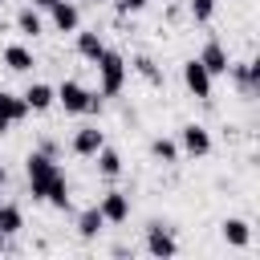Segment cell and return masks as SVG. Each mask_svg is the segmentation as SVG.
<instances>
[{
    "mask_svg": "<svg viewBox=\"0 0 260 260\" xmlns=\"http://www.w3.org/2000/svg\"><path fill=\"white\" fill-rule=\"evenodd\" d=\"M24 175H28L32 199H45V203H53L57 211H69V183H65V171L57 167L53 154L32 150V154L24 158Z\"/></svg>",
    "mask_w": 260,
    "mask_h": 260,
    "instance_id": "obj_1",
    "label": "cell"
},
{
    "mask_svg": "<svg viewBox=\"0 0 260 260\" xmlns=\"http://www.w3.org/2000/svg\"><path fill=\"white\" fill-rule=\"evenodd\" d=\"M93 65H98V93H102V98L122 93V85H126V61H122V53L106 49Z\"/></svg>",
    "mask_w": 260,
    "mask_h": 260,
    "instance_id": "obj_2",
    "label": "cell"
},
{
    "mask_svg": "<svg viewBox=\"0 0 260 260\" xmlns=\"http://www.w3.org/2000/svg\"><path fill=\"white\" fill-rule=\"evenodd\" d=\"M57 102H61L65 114H98L102 110V98L89 93L81 81H61L57 85Z\"/></svg>",
    "mask_w": 260,
    "mask_h": 260,
    "instance_id": "obj_3",
    "label": "cell"
},
{
    "mask_svg": "<svg viewBox=\"0 0 260 260\" xmlns=\"http://www.w3.org/2000/svg\"><path fill=\"white\" fill-rule=\"evenodd\" d=\"M146 252H150V256H158V260L179 252V240L171 236V228H167V223H158V219H150V223H146Z\"/></svg>",
    "mask_w": 260,
    "mask_h": 260,
    "instance_id": "obj_4",
    "label": "cell"
},
{
    "mask_svg": "<svg viewBox=\"0 0 260 260\" xmlns=\"http://www.w3.org/2000/svg\"><path fill=\"white\" fill-rule=\"evenodd\" d=\"M211 81H215V77L203 69V61H199V57L183 61V85H187L195 98H203V102H207V98H211Z\"/></svg>",
    "mask_w": 260,
    "mask_h": 260,
    "instance_id": "obj_5",
    "label": "cell"
},
{
    "mask_svg": "<svg viewBox=\"0 0 260 260\" xmlns=\"http://www.w3.org/2000/svg\"><path fill=\"white\" fill-rule=\"evenodd\" d=\"M179 146H183L191 158H203V154H211V134H207V126H199V122H187V126L179 130Z\"/></svg>",
    "mask_w": 260,
    "mask_h": 260,
    "instance_id": "obj_6",
    "label": "cell"
},
{
    "mask_svg": "<svg viewBox=\"0 0 260 260\" xmlns=\"http://www.w3.org/2000/svg\"><path fill=\"white\" fill-rule=\"evenodd\" d=\"M223 77H232L236 89L248 98V93H256V85H260V65H256V61H228V73H223Z\"/></svg>",
    "mask_w": 260,
    "mask_h": 260,
    "instance_id": "obj_7",
    "label": "cell"
},
{
    "mask_svg": "<svg viewBox=\"0 0 260 260\" xmlns=\"http://www.w3.org/2000/svg\"><path fill=\"white\" fill-rule=\"evenodd\" d=\"M24 118H28V106H24V98H20V93H8V89H0V134H8V126L24 122Z\"/></svg>",
    "mask_w": 260,
    "mask_h": 260,
    "instance_id": "obj_8",
    "label": "cell"
},
{
    "mask_svg": "<svg viewBox=\"0 0 260 260\" xmlns=\"http://www.w3.org/2000/svg\"><path fill=\"white\" fill-rule=\"evenodd\" d=\"M98 211H102L106 223H126V219H130V199H126L122 191H106L102 203H98Z\"/></svg>",
    "mask_w": 260,
    "mask_h": 260,
    "instance_id": "obj_9",
    "label": "cell"
},
{
    "mask_svg": "<svg viewBox=\"0 0 260 260\" xmlns=\"http://www.w3.org/2000/svg\"><path fill=\"white\" fill-rule=\"evenodd\" d=\"M69 146H73V154H81V158H93V154L106 146V134H102L98 126H81V130L73 134V142H69Z\"/></svg>",
    "mask_w": 260,
    "mask_h": 260,
    "instance_id": "obj_10",
    "label": "cell"
},
{
    "mask_svg": "<svg viewBox=\"0 0 260 260\" xmlns=\"http://www.w3.org/2000/svg\"><path fill=\"white\" fill-rule=\"evenodd\" d=\"M199 61H203V69H207L211 77H223V73H228V49H223V45H219L215 37H211V41L203 45Z\"/></svg>",
    "mask_w": 260,
    "mask_h": 260,
    "instance_id": "obj_11",
    "label": "cell"
},
{
    "mask_svg": "<svg viewBox=\"0 0 260 260\" xmlns=\"http://www.w3.org/2000/svg\"><path fill=\"white\" fill-rule=\"evenodd\" d=\"M219 236H223L232 248H248V244H252V223L232 215V219H223V223H219Z\"/></svg>",
    "mask_w": 260,
    "mask_h": 260,
    "instance_id": "obj_12",
    "label": "cell"
},
{
    "mask_svg": "<svg viewBox=\"0 0 260 260\" xmlns=\"http://www.w3.org/2000/svg\"><path fill=\"white\" fill-rule=\"evenodd\" d=\"M49 12H53V28H57V32H77L81 16H77V4H73V0H57Z\"/></svg>",
    "mask_w": 260,
    "mask_h": 260,
    "instance_id": "obj_13",
    "label": "cell"
},
{
    "mask_svg": "<svg viewBox=\"0 0 260 260\" xmlns=\"http://www.w3.org/2000/svg\"><path fill=\"white\" fill-rule=\"evenodd\" d=\"M20 98H24V106H28V110H37V114H41V110H49V106L57 102V89H53V85H45V81H32Z\"/></svg>",
    "mask_w": 260,
    "mask_h": 260,
    "instance_id": "obj_14",
    "label": "cell"
},
{
    "mask_svg": "<svg viewBox=\"0 0 260 260\" xmlns=\"http://www.w3.org/2000/svg\"><path fill=\"white\" fill-rule=\"evenodd\" d=\"M4 65H8L12 73H28L37 61H32V53H28L24 45H8V49H4Z\"/></svg>",
    "mask_w": 260,
    "mask_h": 260,
    "instance_id": "obj_15",
    "label": "cell"
},
{
    "mask_svg": "<svg viewBox=\"0 0 260 260\" xmlns=\"http://www.w3.org/2000/svg\"><path fill=\"white\" fill-rule=\"evenodd\" d=\"M93 158H98V175H106V179H118L122 175V154L114 146H102Z\"/></svg>",
    "mask_w": 260,
    "mask_h": 260,
    "instance_id": "obj_16",
    "label": "cell"
},
{
    "mask_svg": "<svg viewBox=\"0 0 260 260\" xmlns=\"http://www.w3.org/2000/svg\"><path fill=\"white\" fill-rule=\"evenodd\" d=\"M102 223H106L102 211H98V207H85V211L77 215V236H81V240H93V236L102 232Z\"/></svg>",
    "mask_w": 260,
    "mask_h": 260,
    "instance_id": "obj_17",
    "label": "cell"
},
{
    "mask_svg": "<svg viewBox=\"0 0 260 260\" xmlns=\"http://www.w3.org/2000/svg\"><path fill=\"white\" fill-rule=\"evenodd\" d=\"M16 28L24 32V37H41V28H45V20H41V12L28 4V8H20L16 12Z\"/></svg>",
    "mask_w": 260,
    "mask_h": 260,
    "instance_id": "obj_18",
    "label": "cell"
},
{
    "mask_svg": "<svg viewBox=\"0 0 260 260\" xmlns=\"http://www.w3.org/2000/svg\"><path fill=\"white\" fill-rule=\"evenodd\" d=\"M77 53H81L85 61H98V57L106 53V41H102L98 32H77Z\"/></svg>",
    "mask_w": 260,
    "mask_h": 260,
    "instance_id": "obj_19",
    "label": "cell"
},
{
    "mask_svg": "<svg viewBox=\"0 0 260 260\" xmlns=\"http://www.w3.org/2000/svg\"><path fill=\"white\" fill-rule=\"evenodd\" d=\"M20 228H24L20 207H16V203H0V232H4V236H16Z\"/></svg>",
    "mask_w": 260,
    "mask_h": 260,
    "instance_id": "obj_20",
    "label": "cell"
},
{
    "mask_svg": "<svg viewBox=\"0 0 260 260\" xmlns=\"http://www.w3.org/2000/svg\"><path fill=\"white\" fill-rule=\"evenodd\" d=\"M150 154H154L158 162H179V142H171V138H154V142H150Z\"/></svg>",
    "mask_w": 260,
    "mask_h": 260,
    "instance_id": "obj_21",
    "label": "cell"
},
{
    "mask_svg": "<svg viewBox=\"0 0 260 260\" xmlns=\"http://www.w3.org/2000/svg\"><path fill=\"white\" fill-rule=\"evenodd\" d=\"M187 12H191V20L207 24V20L215 16V0H187Z\"/></svg>",
    "mask_w": 260,
    "mask_h": 260,
    "instance_id": "obj_22",
    "label": "cell"
},
{
    "mask_svg": "<svg viewBox=\"0 0 260 260\" xmlns=\"http://www.w3.org/2000/svg\"><path fill=\"white\" fill-rule=\"evenodd\" d=\"M134 69H138V73H142L150 85H162V73H158V65H154L150 57H134Z\"/></svg>",
    "mask_w": 260,
    "mask_h": 260,
    "instance_id": "obj_23",
    "label": "cell"
},
{
    "mask_svg": "<svg viewBox=\"0 0 260 260\" xmlns=\"http://www.w3.org/2000/svg\"><path fill=\"white\" fill-rule=\"evenodd\" d=\"M146 0H118V12H142Z\"/></svg>",
    "mask_w": 260,
    "mask_h": 260,
    "instance_id": "obj_24",
    "label": "cell"
},
{
    "mask_svg": "<svg viewBox=\"0 0 260 260\" xmlns=\"http://www.w3.org/2000/svg\"><path fill=\"white\" fill-rule=\"evenodd\" d=\"M53 4H57V0H32V8H37V12H49Z\"/></svg>",
    "mask_w": 260,
    "mask_h": 260,
    "instance_id": "obj_25",
    "label": "cell"
},
{
    "mask_svg": "<svg viewBox=\"0 0 260 260\" xmlns=\"http://www.w3.org/2000/svg\"><path fill=\"white\" fill-rule=\"evenodd\" d=\"M4 179H8V171H4V162H0V187H4Z\"/></svg>",
    "mask_w": 260,
    "mask_h": 260,
    "instance_id": "obj_26",
    "label": "cell"
},
{
    "mask_svg": "<svg viewBox=\"0 0 260 260\" xmlns=\"http://www.w3.org/2000/svg\"><path fill=\"white\" fill-rule=\"evenodd\" d=\"M4 244H8V236H4V232H0V252H4Z\"/></svg>",
    "mask_w": 260,
    "mask_h": 260,
    "instance_id": "obj_27",
    "label": "cell"
},
{
    "mask_svg": "<svg viewBox=\"0 0 260 260\" xmlns=\"http://www.w3.org/2000/svg\"><path fill=\"white\" fill-rule=\"evenodd\" d=\"M85 4H102V0H85Z\"/></svg>",
    "mask_w": 260,
    "mask_h": 260,
    "instance_id": "obj_28",
    "label": "cell"
},
{
    "mask_svg": "<svg viewBox=\"0 0 260 260\" xmlns=\"http://www.w3.org/2000/svg\"><path fill=\"white\" fill-rule=\"evenodd\" d=\"M0 4H4V0H0Z\"/></svg>",
    "mask_w": 260,
    "mask_h": 260,
    "instance_id": "obj_29",
    "label": "cell"
}]
</instances>
